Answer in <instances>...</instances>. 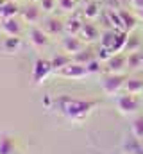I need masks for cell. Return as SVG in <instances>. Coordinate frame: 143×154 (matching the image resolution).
Returning <instances> with one entry per match:
<instances>
[{
  "mask_svg": "<svg viewBox=\"0 0 143 154\" xmlns=\"http://www.w3.org/2000/svg\"><path fill=\"white\" fill-rule=\"evenodd\" d=\"M143 149V140H140L138 136H134L132 133L125 134L122 140V151L123 154H138Z\"/></svg>",
  "mask_w": 143,
  "mask_h": 154,
  "instance_id": "obj_10",
  "label": "cell"
},
{
  "mask_svg": "<svg viewBox=\"0 0 143 154\" xmlns=\"http://www.w3.org/2000/svg\"><path fill=\"white\" fill-rule=\"evenodd\" d=\"M75 5H77L75 0H57V7L61 11H73Z\"/></svg>",
  "mask_w": 143,
  "mask_h": 154,
  "instance_id": "obj_22",
  "label": "cell"
},
{
  "mask_svg": "<svg viewBox=\"0 0 143 154\" xmlns=\"http://www.w3.org/2000/svg\"><path fill=\"white\" fill-rule=\"evenodd\" d=\"M131 133H132L134 136H138L140 140H143V115H138L134 120H132Z\"/></svg>",
  "mask_w": 143,
  "mask_h": 154,
  "instance_id": "obj_20",
  "label": "cell"
},
{
  "mask_svg": "<svg viewBox=\"0 0 143 154\" xmlns=\"http://www.w3.org/2000/svg\"><path fill=\"white\" fill-rule=\"evenodd\" d=\"M95 9H99V5H97V4H90V5L84 9V14L90 16V18H95V16L100 13V11H95Z\"/></svg>",
  "mask_w": 143,
  "mask_h": 154,
  "instance_id": "obj_23",
  "label": "cell"
},
{
  "mask_svg": "<svg viewBox=\"0 0 143 154\" xmlns=\"http://www.w3.org/2000/svg\"><path fill=\"white\" fill-rule=\"evenodd\" d=\"M123 91L134 93V95H143V79L140 77H127Z\"/></svg>",
  "mask_w": 143,
  "mask_h": 154,
  "instance_id": "obj_15",
  "label": "cell"
},
{
  "mask_svg": "<svg viewBox=\"0 0 143 154\" xmlns=\"http://www.w3.org/2000/svg\"><path fill=\"white\" fill-rule=\"evenodd\" d=\"M56 75L65 77V79H84V77L90 75V74H88L86 65H79V63H73L72 61L68 66H65L59 72H56Z\"/></svg>",
  "mask_w": 143,
  "mask_h": 154,
  "instance_id": "obj_8",
  "label": "cell"
},
{
  "mask_svg": "<svg viewBox=\"0 0 143 154\" xmlns=\"http://www.w3.org/2000/svg\"><path fill=\"white\" fill-rule=\"evenodd\" d=\"M23 20L20 16H13V18H2L0 22V29L5 36H22L23 32Z\"/></svg>",
  "mask_w": 143,
  "mask_h": 154,
  "instance_id": "obj_6",
  "label": "cell"
},
{
  "mask_svg": "<svg viewBox=\"0 0 143 154\" xmlns=\"http://www.w3.org/2000/svg\"><path fill=\"white\" fill-rule=\"evenodd\" d=\"M50 36H56L57 32H63L65 31V23H63V20H59L57 16H47L45 20H43V25H41Z\"/></svg>",
  "mask_w": 143,
  "mask_h": 154,
  "instance_id": "obj_12",
  "label": "cell"
},
{
  "mask_svg": "<svg viewBox=\"0 0 143 154\" xmlns=\"http://www.w3.org/2000/svg\"><path fill=\"white\" fill-rule=\"evenodd\" d=\"M50 63H52V68H54V74H56V72H59L61 68H65V66L70 65L72 56L66 54L65 50H63V52H57V54H54V56L50 57Z\"/></svg>",
  "mask_w": 143,
  "mask_h": 154,
  "instance_id": "obj_14",
  "label": "cell"
},
{
  "mask_svg": "<svg viewBox=\"0 0 143 154\" xmlns=\"http://www.w3.org/2000/svg\"><path fill=\"white\" fill-rule=\"evenodd\" d=\"M127 68V54H113L104 63V74H123Z\"/></svg>",
  "mask_w": 143,
  "mask_h": 154,
  "instance_id": "obj_7",
  "label": "cell"
},
{
  "mask_svg": "<svg viewBox=\"0 0 143 154\" xmlns=\"http://www.w3.org/2000/svg\"><path fill=\"white\" fill-rule=\"evenodd\" d=\"M122 154H123V152H122Z\"/></svg>",
  "mask_w": 143,
  "mask_h": 154,
  "instance_id": "obj_28",
  "label": "cell"
},
{
  "mask_svg": "<svg viewBox=\"0 0 143 154\" xmlns=\"http://www.w3.org/2000/svg\"><path fill=\"white\" fill-rule=\"evenodd\" d=\"M29 2H39V0H29Z\"/></svg>",
  "mask_w": 143,
  "mask_h": 154,
  "instance_id": "obj_26",
  "label": "cell"
},
{
  "mask_svg": "<svg viewBox=\"0 0 143 154\" xmlns=\"http://www.w3.org/2000/svg\"><path fill=\"white\" fill-rule=\"evenodd\" d=\"M23 47V39L20 36H5L2 41V48L5 52H18Z\"/></svg>",
  "mask_w": 143,
  "mask_h": 154,
  "instance_id": "obj_16",
  "label": "cell"
},
{
  "mask_svg": "<svg viewBox=\"0 0 143 154\" xmlns=\"http://www.w3.org/2000/svg\"><path fill=\"white\" fill-rule=\"evenodd\" d=\"M114 99V106L116 109L122 113V115H134L140 111L143 104V99L140 95H134V93H129V91H120L118 95L113 97Z\"/></svg>",
  "mask_w": 143,
  "mask_h": 154,
  "instance_id": "obj_2",
  "label": "cell"
},
{
  "mask_svg": "<svg viewBox=\"0 0 143 154\" xmlns=\"http://www.w3.org/2000/svg\"><path fill=\"white\" fill-rule=\"evenodd\" d=\"M14 2H20V0H14Z\"/></svg>",
  "mask_w": 143,
  "mask_h": 154,
  "instance_id": "obj_27",
  "label": "cell"
},
{
  "mask_svg": "<svg viewBox=\"0 0 143 154\" xmlns=\"http://www.w3.org/2000/svg\"><path fill=\"white\" fill-rule=\"evenodd\" d=\"M52 74H54V68H52L50 59H47V57H38V59H34L32 72H31L34 84H41L43 81H47Z\"/></svg>",
  "mask_w": 143,
  "mask_h": 154,
  "instance_id": "obj_4",
  "label": "cell"
},
{
  "mask_svg": "<svg viewBox=\"0 0 143 154\" xmlns=\"http://www.w3.org/2000/svg\"><path fill=\"white\" fill-rule=\"evenodd\" d=\"M22 7L18 5V2L14 0H4L0 5V18H13V16H20Z\"/></svg>",
  "mask_w": 143,
  "mask_h": 154,
  "instance_id": "obj_13",
  "label": "cell"
},
{
  "mask_svg": "<svg viewBox=\"0 0 143 154\" xmlns=\"http://www.w3.org/2000/svg\"><path fill=\"white\" fill-rule=\"evenodd\" d=\"M93 57H97L95 52H93L91 48H86V47H84L82 50H79L77 54L72 56V61H73V63H79V65H88Z\"/></svg>",
  "mask_w": 143,
  "mask_h": 154,
  "instance_id": "obj_17",
  "label": "cell"
},
{
  "mask_svg": "<svg viewBox=\"0 0 143 154\" xmlns=\"http://www.w3.org/2000/svg\"><path fill=\"white\" fill-rule=\"evenodd\" d=\"M39 7L43 13H52L57 7V0H39Z\"/></svg>",
  "mask_w": 143,
  "mask_h": 154,
  "instance_id": "obj_21",
  "label": "cell"
},
{
  "mask_svg": "<svg viewBox=\"0 0 143 154\" xmlns=\"http://www.w3.org/2000/svg\"><path fill=\"white\" fill-rule=\"evenodd\" d=\"M100 104V100H84L70 95H59L52 102V109L70 120L72 124H82L88 116L95 111V108Z\"/></svg>",
  "mask_w": 143,
  "mask_h": 154,
  "instance_id": "obj_1",
  "label": "cell"
},
{
  "mask_svg": "<svg viewBox=\"0 0 143 154\" xmlns=\"http://www.w3.org/2000/svg\"><path fill=\"white\" fill-rule=\"evenodd\" d=\"M81 32L86 36V41H93V39H97V38H100V34H99V31H97V27L95 25H91V23H84L82 25V29H81ZM79 32V34H81Z\"/></svg>",
  "mask_w": 143,
  "mask_h": 154,
  "instance_id": "obj_19",
  "label": "cell"
},
{
  "mask_svg": "<svg viewBox=\"0 0 143 154\" xmlns=\"http://www.w3.org/2000/svg\"><path fill=\"white\" fill-rule=\"evenodd\" d=\"M127 77L129 75H125V74H104L102 81H100V90L109 97H114L120 91H123Z\"/></svg>",
  "mask_w": 143,
  "mask_h": 154,
  "instance_id": "obj_3",
  "label": "cell"
},
{
  "mask_svg": "<svg viewBox=\"0 0 143 154\" xmlns=\"http://www.w3.org/2000/svg\"><path fill=\"white\" fill-rule=\"evenodd\" d=\"M140 68H141V70H143V57H141V65H140Z\"/></svg>",
  "mask_w": 143,
  "mask_h": 154,
  "instance_id": "obj_25",
  "label": "cell"
},
{
  "mask_svg": "<svg viewBox=\"0 0 143 154\" xmlns=\"http://www.w3.org/2000/svg\"><path fill=\"white\" fill-rule=\"evenodd\" d=\"M132 5H134L136 9H140V11H141V9H143V0H132Z\"/></svg>",
  "mask_w": 143,
  "mask_h": 154,
  "instance_id": "obj_24",
  "label": "cell"
},
{
  "mask_svg": "<svg viewBox=\"0 0 143 154\" xmlns=\"http://www.w3.org/2000/svg\"><path fill=\"white\" fill-rule=\"evenodd\" d=\"M27 36H29L31 45L36 47V48H45L50 43V34L39 25H31L29 31H27Z\"/></svg>",
  "mask_w": 143,
  "mask_h": 154,
  "instance_id": "obj_5",
  "label": "cell"
},
{
  "mask_svg": "<svg viewBox=\"0 0 143 154\" xmlns=\"http://www.w3.org/2000/svg\"><path fill=\"white\" fill-rule=\"evenodd\" d=\"M61 47H63V50L66 52V54H77L79 50H82L84 47H86V43H84V39L77 38V36H65L63 41H61Z\"/></svg>",
  "mask_w": 143,
  "mask_h": 154,
  "instance_id": "obj_11",
  "label": "cell"
},
{
  "mask_svg": "<svg viewBox=\"0 0 143 154\" xmlns=\"http://www.w3.org/2000/svg\"><path fill=\"white\" fill-rule=\"evenodd\" d=\"M41 16H43V11L39 5H36V2H29V5L22 7V11H20V18L31 25H36L41 20Z\"/></svg>",
  "mask_w": 143,
  "mask_h": 154,
  "instance_id": "obj_9",
  "label": "cell"
},
{
  "mask_svg": "<svg viewBox=\"0 0 143 154\" xmlns=\"http://www.w3.org/2000/svg\"><path fill=\"white\" fill-rule=\"evenodd\" d=\"M0 154H14V142L9 134H0Z\"/></svg>",
  "mask_w": 143,
  "mask_h": 154,
  "instance_id": "obj_18",
  "label": "cell"
}]
</instances>
